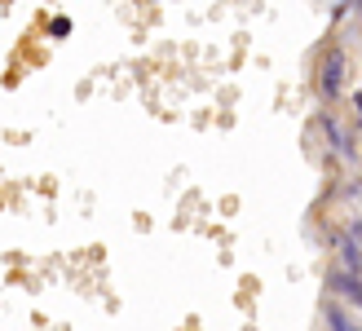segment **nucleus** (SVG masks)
I'll return each instance as SVG.
<instances>
[{"label":"nucleus","instance_id":"1","mask_svg":"<svg viewBox=\"0 0 362 331\" xmlns=\"http://www.w3.org/2000/svg\"><path fill=\"white\" fill-rule=\"evenodd\" d=\"M314 88H318L322 102H336V98L349 88V53H345V45H327V49H322Z\"/></svg>","mask_w":362,"mask_h":331},{"label":"nucleus","instance_id":"2","mask_svg":"<svg viewBox=\"0 0 362 331\" xmlns=\"http://www.w3.org/2000/svg\"><path fill=\"white\" fill-rule=\"evenodd\" d=\"M327 287H332V301H340L345 309H354V314H362V279H354V274L345 269H327Z\"/></svg>","mask_w":362,"mask_h":331},{"label":"nucleus","instance_id":"3","mask_svg":"<svg viewBox=\"0 0 362 331\" xmlns=\"http://www.w3.org/2000/svg\"><path fill=\"white\" fill-rule=\"evenodd\" d=\"M318 128H322V137L332 141V151H336L340 159H345V163H354V159H358V151H354V141H349V128L340 124V120L332 115V110H322V115H318Z\"/></svg>","mask_w":362,"mask_h":331},{"label":"nucleus","instance_id":"4","mask_svg":"<svg viewBox=\"0 0 362 331\" xmlns=\"http://www.w3.org/2000/svg\"><path fill=\"white\" fill-rule=\"evenodd\" d=\"M332 248H336V269H345V274H354V279H362V248L354 243L345 230H332Z\"/></svg>","mask_w":362,"mask_h":331},{"label":"nucleus","instance_id":"5","mask_svg":"<svg viewBox=\"0 0 362 331\" xmlns=\"http://www.w3.org/2000/svg\"><path fill=\"white\" fill-rule=\"evenodd\" d=\"M318 314H322V327H327V331H362V314H354V309H345L332 296L318 305Z\"/></svg>","mask_w":362,"mask_h":331},{"label":"nucleus","instance_id":"6","mask_svg":"<svg viewBox=\"0 0 362 331\" xmlns=\"http://www.w3.org/2000/svg\"><path fill=\"white\" fill-rule=\"evenodd\" d=\"M71 35V18H49V40H66Z\"/></svg>","mask_w":362,"mask_h":331},{"label":"nucleus","instance_id":"7","mask_svg":"<svg viewBox=\"0 0 362 331\" xmlns=\"http://www.w3.org/2000/svg\"><path fill=\"white\" fill-rule=\"evenodd\" d=\"M345 234H349V238H354V243L362 248V216H354V221H349V230H345Z\"/></svg>","mask_w":362,"mask_h":331},{"label":"nucleus","instance_id":"8","mask_svg":"<svg viewBox=\"0 0 362 331\" xmlns=\"http://www.w3.org/2000/svg\"><path fill=\"white\" fill-rule=\"evenodd\" d=\"M358 5H332V18H336V23H340V18H349Z\"/></svg>","mask_w":362,"mask_h":331},{"label":"nucleus","instance_id":"9","mask_svg":"<svg viewBox=\"0 0 362 331\" xmlns=\"http://www.w3.org/2000/svg\"><path fill=\"white\" fill-rule=\"evenodd\" d=\"M354 124L362 128V93H354Z\"/></svg>","mask_w":362,"mask_h":331}]
</instances>
